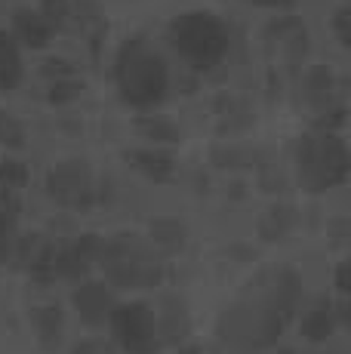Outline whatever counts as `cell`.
<instances>
[{"label": "cell", "instance_id": "obj_1", "mask_svg": "<svg viewBox=\"0 0 351 354\" xmlns=\"http://www.w3.org/2000/svg\"><path fill=\"white\" fill-rule=\"evenodd\" d=\"M302 299V281L290 268H272L259 274L238 296L216 324L219 345L231 354H259L272 348L293 321Z\"/></svg>", "mask_w": 351, "mask_h": 354}, {"label": "cell", "instance_id": "obj_2", "mask_svg": "<svg viewBox=\"0 0 351 354\" xmlns=\"http://www.w3.org/2000/svg\"><path fill=\"white\" fill-rule=\"evenodd\" d=\"M114 80H117V93L126 105L154 108L160 99L167 96V86H170V68H167L164 56H160L148 40L133 37L117 50Z\"/></svg>", "mask_w": 351, "mask_h": 354}, {"label": "cell", "instance_id": "obj_3", "mask_svg": "<svg viewBox=\"0 0 351 354\" xmlns=\"http://www.w3.org/2000/svg\"><path fill=\"white\" fill-rule=\"evenodd\" d=\"M170 46L198 71H210L225 59L231 34L228 25L213 12H182L167 28Z\"/></svg>", "mask_w": 351, "mask_h": 354}, {"label": "cell", "instance_id": "obj_4", "mask_svg": "<svg viewBox=\"0 0 351 354\" xmlns=\"http://www.w3.org/2000/svg\"><path fill=\"white\" fill-rule=\"evenodd\" d=\"M96 262L105 271L108 283L120 290H145L164 277L160 262L136 234H111L99 241Z\"/></svg>", "mask_w": 351, "mask_h": 354}, {"label": "cell", "instance_id": "obj_5", "mask_svg": "<svg viewBox=\"0 0 351 354\" xmlns=\"http://www.w3.org/2000/svg\"><path fill=\"white\" fill-rule=\"evenodd\" d=\"M299 179L308 192H327L345 182L348 176V148L333 129H321L299 142L296 151Z\"/></svg>", "mask_w": 351, "mask_h": 354}, {"label": "cell", "instance_id": "obj_6", "mask_svg": "<svg viewBox=\"0 0 351 354\" xmlns=\"http://www.w3.org/2000/svg\"><path fill=\"white\" fill-rule=\"evenodd\" d=\"M108 326H111L114 342L126 354H154L160 348L158 321H154L151 305L145 302L114 305L108 315Z\"/></svg>", "mask_w": 351, "mask_h": 354}, {"label": "cell", "instance_id": "obj_7", "mask_svg": "<svg viewBox=\"0 0 351 354\" xmlns=\"http://www.w3.org/2000/svg\"><path fill=\"white\" fill-rule=\"evenodd\" d=\"M46 192L71 209H86L96 201V182L84 160H62L46 173Z\"/></svg>", "mask_w": 351, "mask_h": 354}, {"label": "cell", "instance_id": "obj_8", "mask_svg": "<svg viewBox=\"0 0 351 354\" xmlns=\"http://www.w3.org/2000/svg\"><path fill=\"white\" fill-rule=\"evenodd\" d=\"M71 302H74V308H77L80 321L90 324V326L108 324V315H111V308H114L111 290H108L105 283H99V281L77 283L74 292H71Z\"/></svg>", "mask_w": 351, "mask_h": 354}, {"label": "cell", "instance_id": "obj_9", "mask_svg": "<svg viewBox=\"0 0 351 354\" xmlns=\"http://www.w3.org/2000/svg\"><path fill=\"white\" fill-rule=\"evenodd\" d=\"M99 241H102L99 234H84L74 243H68V247L56 250V274L68 277V281H80L90 271V265L96 262Z\"/></svg>", "mask_w": 351, "mask_h": 354}, {"label": "cell", "instance_id": "obj_10", "mask_svg": "<svg viewBox=\"0 0 351 354\" xmlns=\"http://www.w3.org/2000/svg\"><path fill=\"white\" fill-rule=\"evenodd\" d=\"M268 40L290 59H302L308 53V28L302 19L296 16H281L268 25Z\"/></svg>", "mask_w": 351, "mask_h": 354}, {"label": "cell", "instance_id": "obj_11", "mask_svg": "<svg viewBox=\"0 0 351 354\" xmlns=\"http://www.w3.org/2000/svg\"><path fill=\"white\" fill-rule=\"evenodd\" d=\"M339 324V305H333L330 299H314L302 315V336L308 342H327Z\"/></svg>", "mask_w": 351, "mask_h": 354}, {"label": "cell", "instance_id": "obj_12", "mask_svg": "<svg viewBox=\"0 0 351 354\" xmlns=\"http://www.w3.org/2000/svg\"><path fill=\"white\" fill-rule=\"evenodd\" d=\"M12 34H16L25 46H31V50H44V46L53 40L56 28L46 22L40 10L37 12L35 10H19L16 19H12Z\"/></svg>", "mask_w": 351, "mask_h": 354}, {"label": "cell", "instance_id": "obj_13", "mask_svg": "<svg viewBox=\"0 0 351 354\" xmlns=\"http://www.w3.org/2000/svg\"><path fill=\"white\" fill-rule=\"evenodd\" d=\"M158 321V336L160 342H170V345H179L185 342V336L191 333V321H188V311L179 299H167L160 315H154Z\"/></svg>", "mask_w": 351, "mask_h": 354}, {"label": "cell", "instance_id": "obj_14", "mask_svg": "<svg viewBox=\"0 0 351 354\" xmlns=\"http://www.w3.org/2000/svg\"><path fill=\"white\" fill-rule=\"evenodd\" d=\"M22 80V56L12 34L0 31V90H16Z\"/></svg>", "mask_w": 351, "mask_h": 354}, {"label": "cell", "instance_id": "obj_15", "mask_svg": "<svg viewBox=\"0 0 351 354\" xmlns=\"http://www.w3.org/2000/svg\"><path fill=\"white\" fill-rule=\"evenodd\" d=\"M35 326H37L40 345H44L46 351L56 348L59 339H62V311H59V305H37Z\"/></svg>", "mask_w": 351, "mask_h": 354}, {"label": "cell", "instance_id": "obj_16", "mask_svg": "<svg viewBox=\"0 0 351 354\" xmlns=\"http://www.w3.org/2000/svg\"><path fill=\"white\" fill-rule=\"evenodd\" d=\"M151 243L164 253H179L185 247V225L179 219H154L151 222Z\"/></svg>", "mask_w": 351, "mask_h": 354}, {"label": "cell", "instance_id": "obj_17", "mask_svg": "<svg viewBox=\"0 0 351 354\" xmlns=\"http://www.w3.org/2000/svg\"><path fill=\"white\" fill-rule=\"evenodd\" d=\"M130 158L136 163V169H142L154 182H167L173 176V158L164 151H133Z\"/></svg>", "mask_w": 351, "mask_h": 354}, {"label": "cell", "instance_id": "obj_18", "mask_svg": "<svg viewBox=\"0 0 351 354\" xmlns=\"http://www.w3.org/2000/svg\"><path fill=\"white\" fill-rule=\"evenodd\" d=\"M305 96L317 108H330V102H333V74H330V68H312L305 74Z\"/></svg>", "mask_w": 351, "mask_h": 354}, {"label": "cell", "instance_id": "obj_19", "mask_svg": "<svg viewBox=\"0 0 351 354\" xmlns=\"http://www.w3.org/2000/svg\"><path fill=\"white\" fill-rule=\"evenodd\" d=\"M290 225H293V209L274 207V209H268L265 219H262V234H265V241H278L281 234H287Z\"/></svg>", "mask_w": 351, "mask_h": 354}, {"label": "cell", "instance_id": "obj_20", "mask_svg": "<svg viewBox=\"0 0 351 354\" xmlns=\"http://www.w3.org/2000/svg\"><path fill=\"white\" fill-rule=\"evenodd\" d=\"M16 207H3L0 201V262H6V256L12 253V241H16Z\"/></svg>", "mask_w": 351, "mask_h": 354}, {"label": "cell", "instance_id": "obj_21", "mask_svg": "<svg viewBox=\"0 0 351 354\" xmlns=\"http://www.w3.org/2000/svg\"><path fill=\"white\" fill-rule=\"evenodd\" d=\"M80 90H84V84H80V80H74L71 74H65V77H56V84H53V90H50V102H56V105H65V102L77 99Z\"/></svg>", "mask_w": 351, "mask_h": 354}, {"label": "cell", "instance_id": "obj_22", "mask_svg": "<svg viewBox=\"0 0 351 354\" xmlns=\"http://www.w3.org/2000/svg\"><path fill=\"white\" fill-rule=\"evenodd\" d=\"M71 0H44V6H40V12H44V19L53 25V28H62L65 22H68L71 16Z\"/></svg>", "mask_w": 351, "mask_h": 354}, {"label": "cell", "instance_id": "obj_23", "mask_svg": "<svg viewBox=\"0 0 351 354\" xmlns=\"http://www.w3.org/2000/svg\"><path fill=\"white\" fill-rule=\"evenodd\" d=\"M22 142H25V133H22V127H19V120L10 118L6 111H0V145L19 148Z\"/></svg>", "mask_w": 351, "mask_h": 354}, {"label": "cell", "instance_id": "obj_24", "mask_svg": "<svg viewBox=\"0 0 351 354\" xmlns=\"http://www.w3.org/2000/svg\"><path fill=\"white\" fill-rule=\"evenodd\" d=\"M25 179H28V173H25V167L19 160H6L3 167H0V185L3 188H22Z\"/></svg>", "mask_w": 351, "mask_h": 354}, {"label": "cell", "instance_id": "obj_25", "mask_svg": "<svg viewBox=\"0 0 351 354\" xmlns=\"http://www.w3.org/2000/svg\"><path fill=\"white\" fill-rule=\"evenodd\" d=\"M142 133L145 136H151V139H158V142H176L179 139V133H176V127L173 124H167V120H142Z\"/></svg>", "mask_w": 351, "mask_h": 354}, {"label": "cell", "instance_id": "obj_26", "mask_svg": "<svg viewBox=\"0 0 351 354\" xmlns=\"http://www.w3.org/2000/svg\"><path fill=\"white\" fill-rule=\"evenodd\" d=\"M333 25H336V37H339V44L348 46L351 44V10L348 6H342V10L336 12Z\"/></svg>", "mask_w": 351, "mask_h": 354}, {"label": "cell", "instance_id": "obj_27", "mask_svg": "<svg viewBox=\"0 0 351 354\" xmlns=\"http://www.w3.org/2000/svg\"><path fill=\"white\" fill-rule=\"evenodd\" d=\"M71 354H114V351L108 348L105 342H99V339H86V342L74 345V351H71Z\"/></svg>", "mask_w": 351, "mask_h": 354}, {"label": "cell", "instance_id": "obj_28", "mask_svg": "<svg viewBox=\"0 0 351 354\" xmlns=\"http://www.w3.org/2000/svg\"><path fill=\"white\" fill-rule=\"evenodd\" d=\"M336 290L345 296L348 292V262H339V268H336Z\"/></svg>", "mask_w": 351, "mask_h": 354}, {"label": "cell", "instance_id": "obj_29", "mask_svg": "<svg viewBox=\"0 0 351 354\" xmlns=\"http://www.w3.org/2000/svg\"><path fill=\"white\" fill-rule=\"evenodd\" d=\"M249 3H256V6H268V10H287V6H293L296 0H249Z\"/></svg>", "mask_w": 351, "mask_h": 354}]
</instances>
